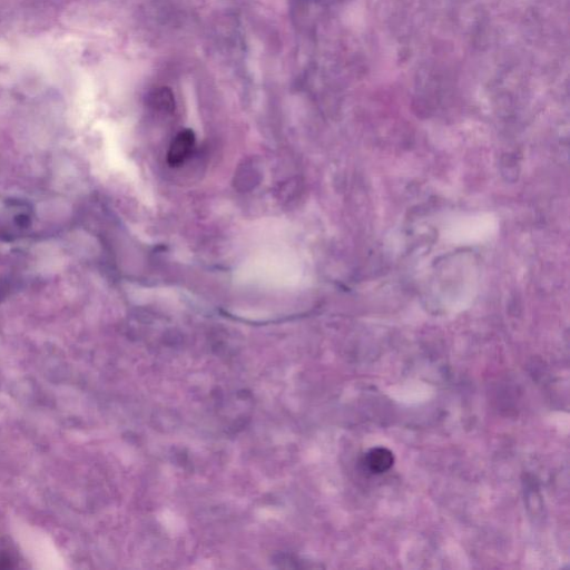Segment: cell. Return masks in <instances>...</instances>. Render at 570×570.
<instances>
[{"mask_svg":"<svg viewBox=\"0 0 570 570\" xmlns=\"http://www.w3.org/2000/svg\"><path fill=\"white\" fill-rule=\"evenodd\" d=\"M494 228V223L490 216H469L455 219L451 226L450 236L454 240L463 242H479L491 235Z\"/></svg>","mask_w":570,"mask_h":570,"instance_id":"1","label":"cell"},{"mask_svg":"<svg viewBox=\"0 0 570 570\" xmlns=\"http://www.w3.org/2000/svg\"><path fill=\"white\" fill-rule=\"evenodd\" d=\"M195 146V135L190 129L179 131L173 139L168 154L167 161L170 166H180L193 153Z\"/></svg>","mask_w":570,"mask_h":570,"instance_id":"2","label":"cell"},{"mask_svg":"<svg viewBox=\"0 0 570 570\" xmlns=\"http://www.w3.org/2000/svg\"><path fill=\"white\" fill-rule=\"evenodd\" d=\"M394 462L392 451L377 446L371 449L364 456V464L372 473L380 474L387 471Z\"/></svg>","mask_w":570,"mask_h":570,"instance_id":"3","label":"cell"}]
</instances>
